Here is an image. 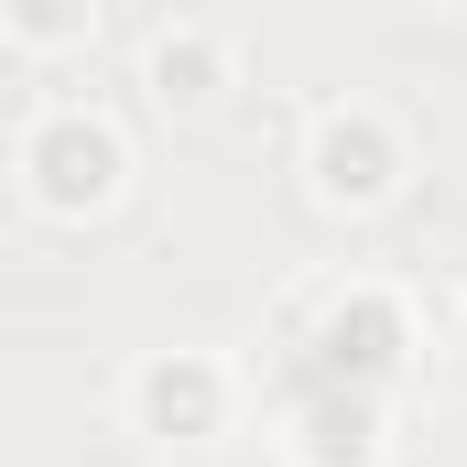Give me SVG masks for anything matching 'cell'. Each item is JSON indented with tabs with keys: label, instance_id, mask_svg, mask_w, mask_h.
<instances>
[{
	"label": "cell",
	"instance_id": "7a4b0ae2",
	"mask_svg": "<svg viewBox=\"0 0 467 467\" xmlns=\"http://www.w3.org/2000/svg\"><path fill=\"white\" fill-rule=\"evenodd\" d=\"M294 174L327 218H380L402 185H413V130L380 109V99H327L294 141Z\"/></svg>",
	"mask_w": 467,
	"mask_h": 467
},
{
	"label": "cell",
	"instance_id": "3957f363",
	"mask_svg": "<svg viewBox=\"0 0 467 467\" xmlns=\"http://www.w3.org/2000/svg\"><path fill=\"white\" fill-rule=\"evenodd\" d=\"M305 348H316V380H337V391H380V402H391V391L413 380V294L380 283V272L327 283Z\"/></svg>",
	"mask_w": 467,
	"mask_h": 467
},
{
	"label": "cell",
	"instance_id": "277c9868",
	"mask_svg": "<svg viewBox=\"0 0 467 467\" xmlns=\"http://www.w3.org/2000/svg\"><path fill=\"white\" fill-rule=\"evenodd\" d=\"M119 424L163 457H196L239 424V369L218 348H141L130 380H119Z\"/></svg>",
	"mask_w": 467,
	"mask_h": 467
},
{
	"label": "cell",
	"instance_id": "ba28073f",
	"mask_svg": "<svg viewBox=\"0 0 467 467\" xmlns=\"http://www.w3.org/2000/svg\"><path fill=\"white\" fill-rule=\"evenodd\" d=\"M457 316H467V294H457Z\"/></svg>",
	"mask_w": 467,
	"mask_h": 467
},
{
	"label": "cell",
	"instance_id": "52a82bcc",
	"mask_svg": "<svg viewBox=\"0 0 467 467\" xmlns=\"http://www.w3.org/2000/svg\"><path fill=\"white\" fill-rule=\"evenodd\" d=\"M99 0H11L0 11V55H33V66H55V55H88L99 44Z\"/></svg>",
	"mask_w": 467,
	"mask_h": 467
},
{
	"label": "cell",
	"instance_id": "8992f818",
	"mask_svg": "<svg viewBox=\"0 0 467 467\" xmlns=\"http://www.w3.org/2000/svg\"><path fill=\"white\" fill-rule=\"evenodd\" d=\"M283 457L294 467H391V402L316 380V391L294 402V424H283Z\"/></svg>",
	"mask_w": 467,
	"mask_h": 467
},
{
	"label": "cell",
	"instance_id": "6da1fadb",
	"mask_svg": "<svg viewBox=\"0 0 467 467\" xmlns=\"http://www.w3.org/2000/svg\"><path fill=\"white\" fill-rule=\"evenodd\" d=\"M11 185L33 218L55 229H88L130 196V130H119L99 99H44V109L11 130Z\"/></svg>",
	"mask_w": 467,
	"mask_h": 467
},
{
	"label": "cell",
	"instance_id": "5b68a950",
	"mask_svg": "<svg viewBox=\"0 0 467 467\" xmlns=\"http://www.w3.org/2000/svg\"><path fill=\"white\" fill-rule=\"evenodd\" d=\"M141 88H152V109H218V88H239V33L229 22H207V11H174L152 44H141Z\"/></svg>",
	"mask_w": 467,
	"mask_h": 467
}]
</instances>
